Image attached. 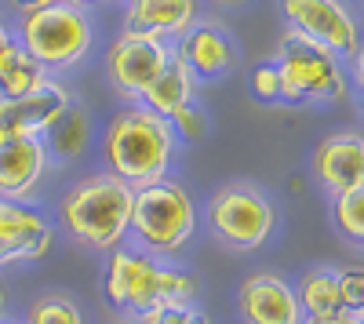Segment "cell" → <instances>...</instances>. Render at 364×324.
<instances>
[{"label": "cell", "instance_id": "obj_1", "mask_svg": "<svg viewBox=\"0 0 364 324\" xmlns=\"http://www.w3.org/2000/svg\"><path fill=\"white\" fill-rule=\"evenodd\" d=\"M106 299L117 306L128 320H139L146 313L186 306L197 299V277L190 270L164 266L157 255H149L142 248L120 244L106 259Z\"/></svg>", "mask_w": 364, "mask_h": 324}, {"label": "cell", "instance_id": "obj_2", "mask_svg": "<svg viewBox=\"0 0 364 324\" xmlns=\"http://www.w3.org/2000/svg\"><path fill=\"white\" fill-rule=\"evenodd\" d=\"M178 153V139L171 131V121L142 102H132L113 113L102 135V157L109 175L124 179L132 190L168 179V168Z\"/></svg>", "mask_w": 364, "mask_h": 324}, {"label": "cell", "instance_id": "obj_3", "mask_svg": "<svg viewBox=\"0 0 364 324\" xmlns=\"http://www.w3.org/2000/svg\"><path fill=\"white\" fill-rule=\"evenodd\" d=\"M135 190L109 171L80 179L58 204V222L70 237L91 252H113L124 244L132 230Z\"/></svg>", "mask_w": 364, "mask_h": 324}, {"label": "cell", "instance_id": "obj_4", "mask_svg": "<svg viewBox=\"0 0 364 324\" xmlns=\"http://www.w3.org/2000/svg\"><path fill=\"white\" fill-rule=\"evenodd\" d=\"M197 230V208L193 197L171 179H157L135 186L132 197V241L135 248L157 255V259H171L193 241Z\"/></svg>", "mask_w": 364, "mask_h": 324}, {"label": "cell", "instance_id": "obj_5", "mask_svg": "<svg viewBox=\"0 0 364 324\" xmlns=\"http://www.w3.org/2000/svg\"><path fill=\"white\" fill-rule=\"evenodd\" d=\"M15 40L44 73H55V70H70L84 63V55L91 51V40H95V26H91L80 4L55 0V4L41 11L22 15Z\"/></svg>", "mask_w": 364, "mask_h": 324}, {"label": "cell", "instance_id": "obj_6", "mask_svg": "<svg viewBox=\"0 0 364 324\" xmlns=\"http://www.w3.org/2000/svg\"><path fill=\"white\" fill-rule=\"evenodd\" d=\"M273 66H277L284 84L281 102H343L350 92L343 58L324 44L295 33V29L281 37Z\"/></svg>", "mask_w": 364, "mask_h": 324}, {"label": "cell", "instance_id": "obj_7", "mask_svg": "<svg viewBox=\"0 0 364 324\" xmlns=\"http://www.w3.org/2000/svg\"><path fill=\"white\" fill-rule=\"evenodd\" d=\"M208 226L226 248L237 252H255L269 241L277 212H273L269 197L252 183H230L208 200Z\"/></svg>", "mask_w": 364, "mask_h": 324}, {"label": "cell", "instance_id": "obj_8", "mask_svg": "<svg viewBox=\"0 0 364 324\" xmlns=\"http://www.w3.org/2000/svg\"><path fill=\"white\" fill-rule=\"evenodd\" d=\"M171 58V44L149 33H135L124 29L113 48L106 51V77L113 84V92L128 102H142V95L149 92V84L161 77V70Z\"/></svg>", "mask_w": 364, "mask_h": 324}, {"label": "cell", "instance_id": "obj_9", "mask_svg": "<svg viewBox=\"0 0 364 324\" xmlns=\"http://www.w3.org/2000/svg\"><path fill=\"white\" fill-rule=\"evenodd\" d=\"M288 29L324 44L339 58H353L360 48V26L343 0H281Z\"/></svg>", "mask_w": 364, "mask_h": 324}, {"label": "cell", "instance_id": "obj_10", "mask_svg": "<svg viewBox=\"0 0 364 324\" xmlns=\"http://www.w3.org/2000/svg\"><path fill=\"white\" fill-rule=\"evenodd\" d=\"M73 106L70 92L63 80L48 77L41 87L26 95H0V139H15V135H29V139H44L55 121Z\"/></svg>", "mask_w": 364, "mask_h": 324}, {"label": "cell", "instance_id": "obj_11", "mask_svg": "<svg viewBox=\"0 0 364 324\" xmlns=\"http://www.w3.org/2000/svg\"><path fill=\"white\" fill-rule=\"evenodd\" d=\"M55 244V222L26 200L0 197V266L4 262H41Z\"/></svg>", "mask_w": 364, "mask_h": 324}, {"label": "cell", "instance_id": "obj_12", "mask_svg": "<svg viewBox=\"0 0 364 324\" xmlns=\"http://www.w3.org/2000/svg\"><path fill=\"white\" fill-rule=\"evenodd\" d=\"M51 168V153L44 139H0V197L33 204L44 175Z\"/></svg>", "mask_w": 364, "mask_h": 324}, {"label": "cell", "instance_id": "obj_13", "mask_svg": "<svg viewBox=\"0 0 364 324\" xmlns=\"http://www.w3.org/2000/svg\"><path fill=\"white\" fill-rule=\"evenodd\" d=\"M237 310L245 324H302L295 288L277 274H252L237 288Z\"/></svg>", "mask_w": 364, "mask_h": 324}, {"label": "cell", "instance_id": "obj_14", "mask_svg": "<svg viewBox=\"0 0 364 324\" xmlns=\"http://www.w3.org/2000/svg\"><path fill=\"white\" fill-rule=\"evenodd\" d=\"M310 168H314V179L331 197H339L353 186H364V135L357 131L328 135L314 150Z\"/></svg>", "mask_w": 364, "mask_h": 324}, {"label": "cell", "instance_id": "obj_15", "mask_svg": "<svg viewBox=\"0 0 364 324\" xmlns=\"http://www.w3.org/2000/svg\"><path fill=\"white\" fill-rule=\"evenodd\" d=\"M171 48L182 55V63L193 70L197 80H215V77L230 73L233 63H237V48L226 37V29L211 26V22L190 26Z\"/></svg>", "mask_w": 364, "mask_h": 324}, {"label": "cell", "instance_id": "obj_16", "mask_svg": "<svg viewBox=\"0 0 364 324\" xmlns=\"http://www.w3.org/2000/svg\"><path fill=\"white\" fill-rule=\"evenodd\" d=\"M190 26H197V0H128L124 29L178 40Z\"/></svg>", "mask_w": 364, "mask_h": 324}, {"label": "cell", "instance_id": "obj_17", "mask_svg": "<svg viewBox=\"0 0 364 324\" xmlns=\"http://www.w3.org/2000/svg\"><path fill=\"white\" fill-rule=\"evenodd\" d=\"M193 95H197V77H193V70H190L186 63H182V55L171 48L168 66L161 70V77H157L154 84H149V92L142 95V106L171 121L182 106L193 102Z\"/></svg>", "mask_w": 364, "mask_h": 324}, {"label": "cell", "instance_id": "obj_18", "mask_svg": "<svg viewBox=\"0 0 364 324\" xmlns=\"http://www.w3.org/2000/svg\"><path fill=\"white\" fill-rule=\"evenodd\" d=\"M295 296H299V306L306 317H321V313H336L343 310V299H339V270L336 266H314L299 277L295 284Z\"/></svg>", "mask_w": 364, "mask_h": 324}, {"label": "cell", "instance_id": "obj_19", "mask_svg": "<svg viewBox=\"0 0 364 324\" xmlns=\"http://www.w3.org/2000/svg\"><path fill=\"white\" fill-rule=\"evenodd\" d=\"M87 139H91V121H87V113L80 106H70L55 121V128L44 135L48 153L58 157V161H77L87 150Z\"/></svg>", "mask_w": 364, "mask_h": 324}, {"label": "cell", "instance_id": "obj_20", "mask_svg": "<svg viewBox=\"0 0 364 324\" xmlns=\"http://www.w3.org/2000/svg\"><path fill=\"white\" fill-rule=\"evenodd\" d=\"M331 219H336L346 241L364 244V186H353L339 197H331Z\"/></svg>", "mask_w": 364, "mask_h": 324}, {"label": "cell", "instance_id": "obj_21", "mask_svg": "<svg viewBox=\"0 0 364 324\" xmlns=\"http://www.w3.org/2000/svg\"><path fill=\"white\" fill-rule=\"evenodd\" d=\"M22 324H84V313L66 296H41L29 303Z\"/></svg>", "mask_w": 364, "mask_h": 324}, {"label": "cell", "instance_id": "obj_22", "mask_svg": "<svg viewBox=\"0 0 364 324\" xmlns=\"http://www.w3.org/2000/svg\"><path fill=\"white\" fill-rule=\"evenodd\" d=\"M48 77H51V73H44L33 58L22 51L15 63L0 73V95H11V99H15V95H26V92H33V87H41Z\"/></svg>", "mask_w": 364, "mask_h": 324}, {"label": "cell", "instance_id": "obj_23", "mask_svg": "<svg viewBox=\"0 0 364 324\" xmlns=\"http://www.w3.org/2000/svg\"><path fill=\"white\" fill-rule=\"evenodd\" d=\"M339 299H343V310H350L353 317L364 313V266L339 270Z\"/></svg>", "mask_w": 364, "mask_h": 324}, {"label": "cell", "instance_id": "obj_24", "mask_svg": "<svg viewBox=\"0 0 364 324\" xmlns=\"http://www.w3.org/2000/svg\"><path fill=\"white\" fill-rule=\"evenodd\" d=\"M171 131H175V139H186V142H197L204 131H208V117H204V109L197 106V102H190V106H182L175 117H171Z\"/></svg>", "mask_w": 364, "mask_h": 324}, {"label": "cell", "instance_id": "obj_25", "mask_svg": "<svg viewBox=\"0 0 364 324\" xmlns=\"http://www.w3.org/2000/svg\"><path fill=\"white\" fill-rule=\"evenodd\" d=\"M135 324H211V317H208L197 303H186V306H171V310L146 313V317H139Z\"/></svg>", "mask_w": 364, "mask_h": 324}, {"label": "cell", "instance_id": "obj_26", "mask_svg": "<svg viewBox=\"0 0 364 324\" xmlns=\"http://www.w3.org/2000/svg\"><path fill=\"white\" fill-rule=\"evenodd\" d=\"M252 92H255L262 102H281V99H284V84H281L277 66H273V63L255 66V73H252Z\"/></svg>", "mask_w": 364, "mask_h": 324}, {"label": "cell", "instance_id": "obj_27", "mask_svg": "<svg viewBox=\"0 0 364 324\" xmlns=\"http://www.w3.org/2000/svg\"><path fill=\"white\" fill-rule=\"evenodd\" d=\"M22 55V48H18V40H15V33L4 26V18H0V73H4L15 58Z\"/></svg>", "mask_w": 364, "mask_h": 324}, {"label": "cell", "instance_id": "obj_28", "mask_svg": "<svg viewBox=\"0 0 364 324\" xmlns=\"http://www.w3.org/2000/svg\"><path fill=\"white\" fill-rule=\"evenodd\" d=\"M302 324H357V317L350 310H336V313H321V317H302Z\"/></svg>", "mask_w": 364, "mask_h": 324}, {"label": "cell", "instance_id": "obj_29", "mask_svg": "<svg viewBox=\"0 0 364 324\" xmlns=\"http://www.w3.org/2000/svg\"><path fill=\"white\" fill-rule=\"evenodd\" d=\"M350 66H353V80H357V92H360V113H364V48L353 51Z\"/></svg>", "mask_w": 364, "mask_h": 324}, {"label": "cell", "instance_id": "obj_30", "mask_svg": "<svg viewBox=\"0 0 364 324\" xmlns=\"http://www.w3.org/2000/svg\"><path fill=\"white\" fill-rule=\"evenodd\" d=\"M11 4L22 11V15H29V11H41V8H48V4H55V0H11Z\"/></svg>", "mask_w": 364, "mask_h": 324}, {"label": "cell", "instance_id": "obj_31", "mask_svg": "<svg viewBox=\"0 0 364 324\" xmlns=\"http://www.w3.org/2000/svg\"><path fill=\"white\" fill-rule=\"evenodd\" d=\"M4 313H8V288L0 281V320H4Z\"/></svg>", "mask_w": 364, "mask_h": 324}, {"label": "cell", "instance_id": "obj_32", "mask_svg": "<svg viewBox=\"0 0 364 324\" xmlns=\"http://www.w3.org/2000/svg\"><path fill=\"white\" fill-rule=\"evenodd\" d=\"M70 4H80V8H87V4H99V0H70Z\"/></svg>", "mask_w": 364, "mask_h": 324}, {"label": "cell", "instance_id": "obj_33", "mask_svg": "<svg viewBox=\"0 0 364 324\" xmlns=\"http://www.w3.org/2000/svg\"><path fill=\"white\" fill-rule=\"evenodd\" d=\"M215 4H240V0H215Z\"/></svg>", "mask_w": 364, "mask_h": 324}, {"label": "cell", "instance_id": "obj_34", "mask_svg": "<svg viewBox=\"0 0 364 324\" xmlns=\"http://www.w3.org/2000/svg\"><path fill=\"white\" fill-rule=\"evenodd\" d=\"M357 324H364V313H360V317H357Z\"/></svg>", "mask_w": 364, "mask_h": 324}, {"label": "cell", "instance_id": "obj_35", "mask_svg": "<svg viewBox=\"0 0 364 324\" xmlns=\"http://www.w3.org/2000/svg\"><path fill=\"white\" fill-rule=\"evenodd\" d=\"M0 324H8V320H0Z\"/></svg>", "mask_w": 364, "mask_h": 324}]
</instances>
